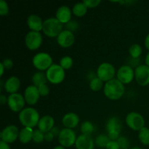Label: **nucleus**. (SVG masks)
I'll list each match as a JSON object with an SVG mask.
<instances>
[{
    "mask_svg": "<svg viewBox=\"0 0 149 149\" xmlns=\"http://www.w3.org/2000/svg\"><path fill=\"white\" fill-rule=\"evenodd\" d=\"M71 14H72V10L70 9V7L66 5H63L57 10L55 17L62 24L64 23L66 24L71 20Z\"/></svg>",
    "mask_w": 149,
    "mask_h": 149,
    "instance_id": "17",
    "label": "nucleus"
},
{
    "mask_svg": "<svg viewBox=\"0 0 149 149\" xmlns=\"http://www.w3.org/2000/svg\"><path fill=\"white\" fill-rule=\"evenodd\" d=\"M135 79L140 86L146 87L149 84V67L141 64L135 69Z\"/></svg>",
    "mask_w": 149,
    "mask_h": 149,
    "instance_id": "13",
    "label": "nucleus"
},
{
    "mask_svg": "<svg viewBox=\"0 0 149 149\" xmlns=\"http://www.w3.org/2000/svg\"><path fill=\"white\" fill-rule=\"evenodd\" d=\"M130 149H143L141 148H140V147H133V148H130Z\"/></svg>",
    "mask_w": 149,
    "mask_h": 149,
    "instance_id": "49",
    "label": "nucleus"
},
{
    "mask_svg": "<svg viewBox=\"0 0 149 149\" xmlns=\"http://www.w3.org/2000/svg\"><path fill=\"white\" fill-rule=\"evenodd\" d=\"M32 141L36 143H40L45 141V133L39 129H36L33 130V140Z\"/></svg>",
    "mask_w": 149,
    "mask_h": 149,
    "instance_id": "32",
    "label": "nucleus"
},
{
    "mask_svg": "<svg viewBox=\"0 0 149 149\" xmlns=\"http://www.w3.org/2000/svg\"><path fill=\"white\" fill-rule=\"evenodd\" d=\"M83 2L87 8H95L99 6V4L101 3V1L100 0H84Z\"/></svg>",
    "mask_w": 149,
    "mask_h": 149,
    "instance_id": "35",
    "label": "nucleus"
},
{
    "mask_svg": "<svg viewBox=\"0 0 149 149\" xmlns=\"http://www.w3.org/2000/svg\"><path fill=\"white\" fill-rule=\"evenodd\" d=\"M106 149H120L116 141H110L106 146Z\"/></svg>",
    "mask_w": 149,
    "mask_h": 149,
    "instance_id": "40",
    "label": "nucleus"
},
{
    "mask_svg": "<svg viewBox=\"0 0 149 149\" xmlns=\"http://www.w3.org/2000/svg\"><path fill=\"white\" fill-rule=\"evenodd\" d=\"M125 92V84L115 78L105 83L103 87L105 96L111 100H119L124 95Z\"/></svg>",
    "mask_w": 149,
    "mask_h": 149,
    "instance_id": "1",
    "label": "nucleus"
},
{
    "mask_svg": "<svg viewBox=\"0 0 149 149\" xmlns=\"http://www.w3.org/2000/svg\"><path fill=\"white\" fill-rule=\"evenodd\" d=\"M1 63L3 64L4 67L5 68V70H10L13 68V62L11 59L10 58H6L4 59L1 62Z\"/></svg>",
    "mask_w": 149,
    "mask_h": 149,
    "instance_id": "39",
    "label": "nucleus"
},
{
    "mask_svg": "<svg viewBox=\"0 0 149 149\" xmlns=\"http://www.w3.org/2000/svg\"><path fill=\"white\" fill-rule=\"evenodd\" d=\"M38 90H39V94L40 96L42 97H45V96H47L49 94V87H48L47 84H43V85L40 86V87H38Z\"/></svg>",
    "mask_w": 149,
    "mask_h": 149,
    "instance_id": "36",
    "label": "nucleus"
},
{
    "mask_svg": "<svg viewBox=\"0 0 149 149\" xmlns=\"http://www.w3.org/2000/svg\"><path fill=\"white\" fill-rule=\"evenodd\" d=\"M47 81L53 84H59L64 81L65 77V70L59 64L53 63L46 71Z\"/></svg>",
    "mask_w": 149,
    "mask_h": 149,
    "instance_id": "4",
    "label": "nucleus"
},
{
    "mask_svg": "<svg viewBox=\"0 0 149 149\" xmlns=\"http://www.w3.org/2000/svg\"><path fill=\"white\" fill-rule=\"evenodd\" d=\"M59 65L63 68L64 70H68L74 65V61L72 58L70 56H64L60 61Z\"/></svg>",
    "mask_w": 149,
    "mask_h": 149,
    "instance_id": "31",
    "label": "nucleus"
},
{
    "mask_svg": "<svg viewBox=\"0 0 149 149\" xmlns=\"http://www.w3.org/2000/svg\"><path fill=\"white\" fill-rule=\"evenodd\" d=\"M33 130L30 127H23L20 130L18 140L21 143L27 144L33 140Z\"/></svg>",
    "mask_w": 149,
    "mask_h": 149,
    "instance_id": "23",
    "label": "nucleus"
},
{
    "mask_svg": "<svg viewBox=\"0 0 149 149\" xmlns=\"http://www.w3.org/2000/svg\"><path fill=\"white\" fill-rule=\"evenodd\" d=\"M75 146L77 149H94L95 141L90 135L81 134L77 137Z\"/></svg>",
    "mask_w": 149,
    "mask_h": 149,
    "instance_id": "16",
    "label": "nucleus"
},
{
    "mask_svg": "<svg viewBox=\"0 0 149 149\" xmlns=\"http://www.w3.org/2000/svg\"><path fill=\"white\" fill-rule=\"evenodd\" d=\"M145 63H146V65L147 66L149 67V52L147 53L146 56Z\"/></svg>",
    "mask_w": 149,
    "mask_h": 149,
    "instance_id": "47",
    "label": "nucleus"
},
{
    "mask_svg": "<svg viewBox=\"0 0 149 149\" xmlns=\"http://www.w3.org/2000/svg\"><path fill=\"white\" fill-rule=\"evenodd\" d=\"M50 132H52V135L55 137H58L60 135V132H61V130H60L57 127H54L51 130Z\"/></svg>",
    "mask_w": 149,
    "mask_h": 149,
    "instance_id": "42",
    "label": "nucleus"
},
{
    "mask_svg": "<svg viewBox=\"0 0 149 149\" xmlns=\"http://www.w3.org/2000/svg\"><path fill=\"white\" fill-rule=\"evenodd\" d=\"M106 128L107 132H111V131H116V132H121L122 128V122L116 116H112L109 118V120L106 122Z\"/></svg>",
    "mask_w": 149,
    "mask_h": 149,
    "instance_id": "22",
    "label": "nucleus"
},
{
    "mask_svg": "<svg viewBox=\"0 0 149 149\" xmlns=\"http://www.w3.org/2000/svg\"><path fill=\"white\" fill-rule=\"evenodd\" d=\"M38 129L44 133L50 132L51 130L55 127V120L50 115H45L42 116L38 123Z\"/></svg>",
    "mask_w": 149,
    "mask_h": 149,
    "instance_id": "18",
    "label": "nucleus"
},
{
    "mask_svg": "<svg viewBox=\"0 0 149 149\" xmlns=\"http://www.w3.org/2000/svg\"><path fill=\"white\" fill-rule=\"evenodd\" d=\"M116 141L120 147V149H128L130 145L129 140L125 136H120Z\"/></svg>",
    "mask_w": 149,
    "mask_h": 149,
    "instance_id": "33",
    "label": "nucleus"
},
{
    "mask_svg": "<svg viewBox=\"0 0 149 149\" xmlns=\"http://www.w3.org/2000/svg\"><path fill=\"white\" fill-rule=\"evenodd\" d=\"M0 103L1 105H5L6 103H7V97H6V95L1 94L0 95Z\"/></svg>",
    "mask_w": 149,
    "mask_h": 149,
    "instance_id": "44",
    "label": "nucleus"
},
{
    "mask_svg": "<svg viewBox=\"0 0 149 149\" xmlns=\"http://www.w3.org/2000/svg\"><path fill=\"white\" fill-rule=\"evenodd\" d=\"M63 24L56 17H49L44 20L42 31L48 37L57 38L63 31Z\"/></svg>",
    "mask_w": 149,
    "mask_h": 149,
    "instance_id": "3",
    "label": "nucleus"
},
{
    "mask_svg": "<svg viewBox=\"0 0 149 149\" xmlns=\"http://www.w3.org/2000/svg\"><path fill=\"white\" fill-rule=\"evenodd\" d=\"M25 100L24 96L20 93H14L11 94L7 97V106L9 109L13 112L20 113L21 111L25 109Z\"/></svg>",
    "mask_w": 149,
    "mask_h": 149,
    "instance_id": "9",
    "label": "nucleus"
},
{
    "mask_svg": "<svg viewBox=\"0 0 149 149\" xmlns=\"http://www.w3.org/2000/svg\"><path fill=\"white\" fill-rule=\"evenodd\" d=\"M94 125L90 121H84L80 126V130L83 135H91V134L94 132Z\"/></svg>",
    "mask_w": 149,
    "mask_h": 149,
    "instance_id": "26",
    "label": "nucleus"
},
{
    "mask_svg": "<svg viewBox=\"0 0 149 149\" xmlns=\"http://www.w3.org/2000/svg\"><path fill=\"white\" fill-rule=\"evenodd\" d=\"M87 7H86L84 2H78L74 5L72 8V13L75 16L79 17H83L87 13Z\"/></svg>",
    "mask_w": 149,
    "mask_h": 149,
    "instance_id": "25",
    "label": "nucleus"
},
{
    "mask_svg": "<svg viewBox=\"0 0 149 149\" xmlns=\"http://www.w3.org/2000/svg\"><path fill=\"white\" fill-rule=\"evenodd\" d=\"M4 87L5 91L10 95L17 93L20 87V81L17 77L12 76L4 82Z\"/></svg>",
    "mask_w": 149,
    "mask_h": 149,
    "instance_id": "21",
    "label": "nucleus"
},
{
    "mask_svg": "<svg viewBox=\"0 0 149 149\" xmlns=\"http://www.w3.org/2000/svg\"><path fill=\"white\" fill-rule=\"evenodd\" d=\"M109 141H110V139H109V138L108 137L107 135L100 134V135H97V136L96 137L95 140V144L97 147L106 148V146L109 143Z\"/></svg>",
    "mask_w": 149,
    "mask_h": 149,
    "instance_id": "30",
    "label": "nucleus"
},
{
    "mask_svg": "<svg viewBox=\"0 0 149 149\" xmlns=\"http://www.w3.org/2000/svg\"><path fill=\"white\" fill-rule=\"evenodd\" d=\"M9 11L10 9H9L8 4L4 0H0V15H7L9 13Z\"/></svg>",
    "mask_w": 149,
    "mask_h": 149,
    "instance_id": "34",
    "label": "nucleus"
},
{
    "mask_svg": "<svg viewBox=\"0 0 149 149\" xmlns=\"http://www.w3.org/2000/svg\"><path fill=\"white\" fill-rule=\"evenodd\" d=\"M57 42L63 48L71 47L75 42V36L73 32L65 29L57 37Z\"/></svg>",
    "mask_w": 149,
    "mask_h": 149,
    "instance_id": "15",
    "label": "nucleus"
},
{
    "mask_svg": "<svg viewBox=\"0 0 149 149\" xmlns=\"http://www.w3.org/2000/svg\"><path fill=\"white\" fill-rule=\"evenodd\" d=\"M116 79L123 84H128L135 79V70L129 65L121 66L116 72Z\"/></svg>",
    "mask_w": 149,
    "mask_h": 149,
    "instance_id": "11",
    "label": "nucleus"
},
{
    "mask_svg": "<svg viewBox=\"0 0 149 149\" xmlns=\"http://www.w3.org/2000/svg\"><path fill=\"white\" fill-rule=\"evenodd\" d=\"M53 149H65V148H64L63 146H56L55 147H54Z\"/></svg>",
    "mask_w": 149,
    "mask_h": 149,
    "instance_id": "48",
    "label": "nucleus"
},
{
    "mask_svg": "<svg viewBox=\"0 0 149 149\" xmlns=\"http://www.w3.org/2000/svg\"><path fill=\"white\" fill-rule=\"evenodd\" d=\"M107 135L109 138L110 141H117L118 138H119L120 132H116V131H111V132H107Z\"/></svg>",
    "mask_w": 149,
    "mask_h": 149,
    "instance_id": "38",
    "label": "nucleus"
},
{
    "mask_svg": "<svg viewBox=\"0 0 149 149\" xmlns=\"http://www.w3.org/2000/svg\"><path fill=\"white\" fill-rule=\"evenodd\" d=\"M42 40L43 38L40 32L30 31L25 36V45L30 50H36L42 45Z\"/></svg>",
    "mask_w": 149,
    "mask_h": 149,
    "instance_id": "10",
    "label": "nucleus"
},
{
    "mask_svg": "<svg viewBox=\"0 0 149 149\" xmlns=\"http://www.w3.org/2000/svg\"><path fill=\"white\" fill-rule=\"evenodd\" d=\"M116 75V69L111 63L108 62L102 63L97 67L96 77L102 80L103 82H107L114 79Z\"/></svg>",
    "mask_w": 149,
    "mask_h": 149,
    "instance_id": "6",
    "label": "nucleus"
},
{
    "mask_svg": "<svg viewBox=\"0 0 149 149\" xmlns=\"http://www.w3.org/2000/svg\"><path fill=\"white\" fill-rule=\"evenodd\" d=\"M0 149H11L8 143L4 142V141H0Z\"/></svg>",
    "mask_w": 149,
    "mask_h": 149,
    "instance_id": "43",
    "label": "nucleus"
},
{
    "mask_svg": "<svg viewBox=\"0 0 149 149\" xmlns=\"http://www.w3.org/2000/svg\"><path fill=\"white\" fill-rule=\"evenodd\" d=\"M4 71H5V68H4L3 64L1 63H0V75H1V77L4 74Z\"/></svg>",
    "mask_w": 149,
    "mask_h": 149,
    "instance_id": "46",
    "label": "nucleus"
},
{
    "mask_svg": "<svg viewBox=\"0 0 149 149\" xmlns=\"http://www.w3.org/2000/svg\"><path fill=\"white\" fill-rule=\"evenodd\" d=\"M66 28L67 30L70 31H77L79 29L78 22L75 21V20H71L68 23H66Z\"/></svg>",
    "mask_w": 149,
    "mask_h": 149,
    "instance_id": "37",
    "label": "nucleus"
},
{
    "mask_svg": "<svg viewBox=\"0 0 149 149\" xmlns=\"http://www.w3.org/2000/svg\"><path fill=\"white\" fill-rule=\"evenodd\" d=\"M104 87L103 81L97 77L92 79L90 81V88L93 92H97Z\"/></svg>",
    "mask_w": 149,
    "mask_h": 149,
    "instance_id": "29",
    "label": "nucleus"
},
{
    "mask_svg": "<svg viewBox=\"0 0 149 149\" xmlns=\"http://www.w3.org/2000/svg\"><path fill=\"white\" fill-rule=\"evenodd\" d=\"M144 45H145L146 48L148 50H149V33L146 36L145 39V42H144Z\"/></svg>",
    "mask_w": 149,
    "mask_h": 149,
    "instance_id": "45",
    "label": "nucleus"
},
{
    "mask_svg": "<svg viewBox=\"0 0 149 149\" xmlns=\"http://www.w3.org/2000/svg\"><path fill=\"white\" fill-rule=\"evenodd\" d=\"M23 96H24L25 100L27 104L30 105V106H33L39 101L40 94H39L38 87L32 84V85L28 86L25 89Z\"/></svg>",
    "mask_w": 149,
    "mask_h": 149,
    "instance_id": "14",
    "label": "nucleus"
},
{
    "mask_svg": "<svg viewBox=\"0 0 149 149\" xmlns=\"http://www.w3.org/2000/svg\"><path fill=\"white\" fill-rule=\"evenodd\" d=\"M143 52L142 47L138 44H133L130 47L129 53L132 58L134 59H138L141 55Z\"/></svg>",
    "mask_w": 149,
    "mask_h": 149,
    "instance_id": "28",
    "label": "nucleus"
},
{
    "mask_svg": "<svg viewBox=\"0 0 149 149\" xmlns=\"http://www.w3.org/2000/svg\"><path fill=\"white\" fill-rule=\"evenodd\" d=\"M54 138H55V136L52 135V133L51 132H48L45 133V141H46L47 142H52L53 141Z\"/></svg>",
    "mask_w": 149,
    "mask_h": 149,
    "instance_id": "41",
    "label": "nucleus"
},
{
    "mask_svg": "<svg viewBox=\"0 0 149 149\" xmlns=\"http://www.w3.org/2000/svg\"><path fill=\"white\" fill-rule=\"evenodd\" d=\"M43 23L44 21L41 18V17L36 15H31L28 17L27 20H26L28 27L31 31L40 32L41 31H42Z\"/></svg>",
    "mask_w": 149,
    "mask_h": 149,
    "instance_id": "19",
    "label": "nucleus"
},
{
    "mask_svg": "<svg viewBox=\"0 0 149 149\" xmlns=\"http://www.w3.org/2000/svg\"><path fill=\"white\" fill-rule=\"evenodd\" d=\"M31 80L33 85L37 87H40L43 84H46L47 81H48L46 74H44L43 71H37V72L34 73L33 75L32 76Z\"/></svg>",
    "mask_w": 149,
    "mask_h": 149,
    "instance_id": "24",
    "label": "nucleus"
},
{
    "mask_svg": "<svg viewBox=\"0 0 149 149\" xmlns=\"http://www.w3.org/2000/svg\"><path fill=\"white\" fill-rule=\"evenodd\" d=\"M79 123V117L77 113L74 112H69L64 115L62 118V124L65 128L74 129L77 127Z\"/></svg>",
    "mask_w": 149,
    "mask_h": 149,
    "instance_id": "20",
    "label": "nucleus"
},
{
    "mask_svg": "<svg viewBox=\"0 0 149 149\" xmlns=\"http://www.w3.org/2000/svg\"><path fill=\"white\" fill-rule=\"evenodd\" d=\"M77 139V134L72 129L63 128L61 130V132L58 136V142L60 145L64 148H69L75 145Z\"/></svg>",
    "mask_w": 149,
    "mask_h": 149,
    "instance_id": "8",
    "label": "nucleus"
},
{
    "mask_svg": "<svg viewBox=\"0 0 149 149\" xmlns=\"http://www.w3.org/2000/svg\"><path fill=\"white\" fill-rule=\"evenodd\" d=\"M40 118L38 111L32 107L25 108L19 113L18 116L19 121L23 127H30L32 129L37 126Z\"/></svg>",
    "mask_w": 149,
    "mask_h": 149,
    "instance_id": "2",
    "label": "nucleus"
},
{
    "mask_svg": "<svg viewBox=\"0 0 149 149\" xmlns=\"http://www.w3.org/2000/svg\"><path fill=\"white\" fill-rule=\"evenodd\" d=\"M19 133H20V131H19L17 127L13 125H8V126L5 127L0 133L1 141L8 144L13 143L18 139Z\"/></svg>",
    "mask_w": 149,
    "mask_h": 149,
    "instance_id": "12",
    "label": "nucleus"
},
{
    "mask_svg": "<svg viewBox=\"0 0 149 149\" xmlns=\"http://www.w3.org/2000/svg\"><path fill=\"white\" fill-rule=\"evenodd\" d=\"M138 139L144 146H149V128L144 127L138 131Z\"/></svg>",
    "mask_w": 149,
    "mask_h": 149,
    "instance_id": "27",
    "label": "nucleus"
},
{
    "mask_svg": "<svg viewBox=\"0 0 149 149\" xmlns=\"http://www.w3.org/2000/svg\"><path fill=\"white\" fill-rule=\"evenodd\" d=\"M125 122L128 127L134 131H140L145 127V119L138 112H130L127 115Z\"/></svg>",
    "mask_w": 149,
    "mask_h": 149,
    "instance_id": "7",
    "label": "nucleus"
},
{
    "mask_svg": "<svg viewBox=\"0 0 149 149\" xmlns=\"http://www.w3.org/2000/svg\"><path fill=\"white\" fill-rule=\"evenodd\" d=\"M33 67L39 71H47L53 64L52 58L49 54L42 52L36 54L32 59Z\"/></svg>",
    "mask_w": 149,
    "mask_h": 149,
    "instance_id": "5",
    "label": "nucleus"
}]
</instances>
